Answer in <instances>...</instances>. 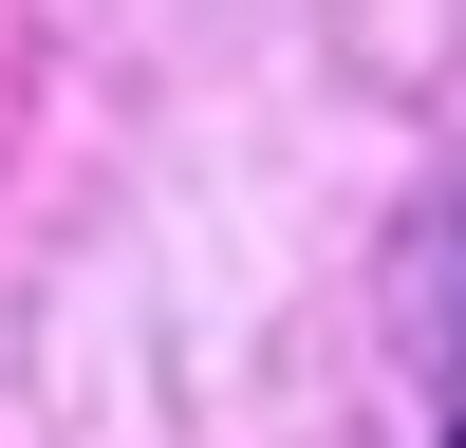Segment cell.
Here are the masks:
<instances>
[{
  "label": "cell",
  "instance_id": "cell-1",
  "mask_svg": "<svg viewBox=\"0 0 466 448\" xmlns=\"http://www.w3.org/2000/svg\"><path fill=\"white\" fill-rule=\"evenodd\" d=\"M448 448H466V224H448Z\"/></svg>",
  "mask_w": 466,
  "mask_h": 448
}]
</instances>
